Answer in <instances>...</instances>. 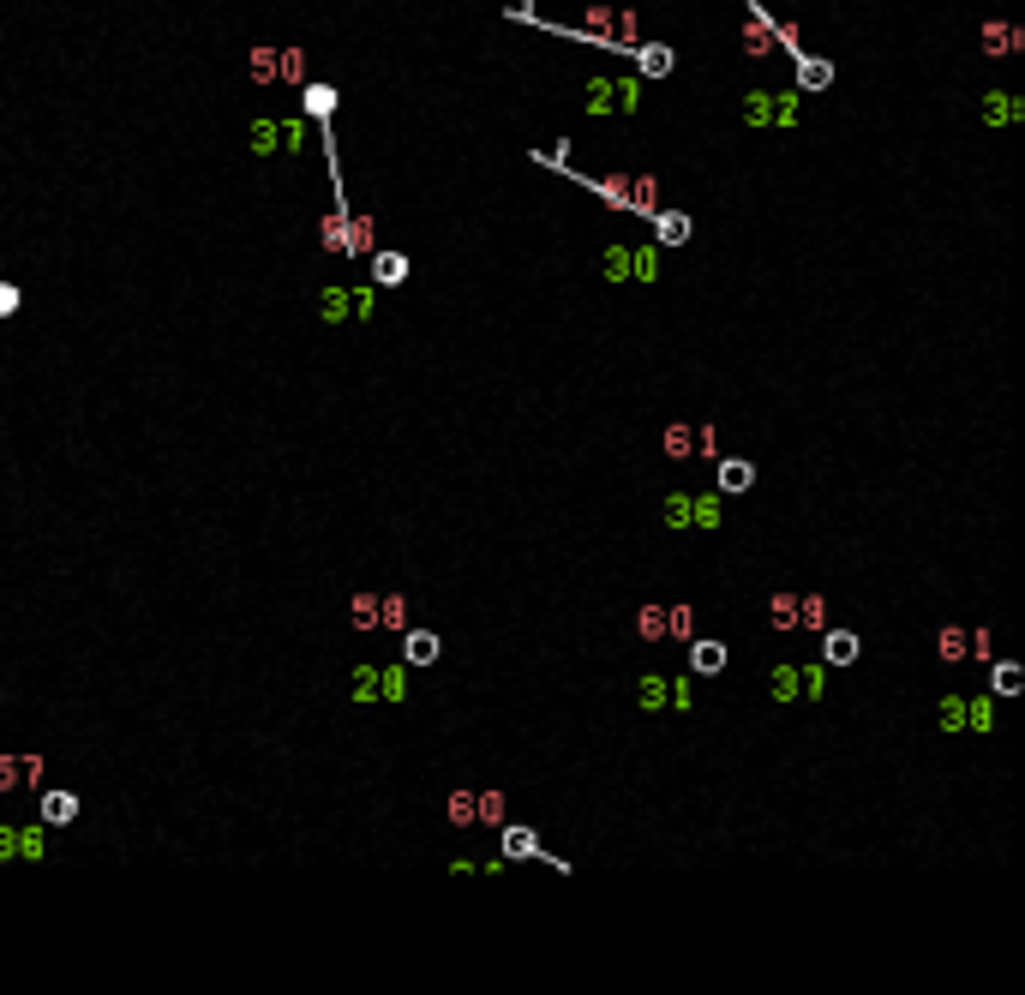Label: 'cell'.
Segmentation results:
<instances>
[{
  "label": "cell",
  "instance_id": "obj_1",
  "mask_svg": "<svg viewBox=\"0 0 1025 995\" xmlns=\"http://www.w3.org/2000/svg\"><path fill=\"white\" fill-rule=\"evenodd\" d=\"M744 120L750 126H792L798 120V96H768V90H756V96H744Z\"/></svg>",
  "mask_w": 1025,
  "mask_h": 995
},
{
  "label": "cell",
  "instance_id": "obj_2",
  "mask_svg": "<svg viewBox=\"0 0 1025 995\" xmlns=\"http://www.w3.org/2000/svg\"><path fill=\"white\" fill-rule=\"evenodd\" d=\"M396 636H402V666H438L444 660V636L438 630H408L402 624Z\"/></svg>",
  "mask_w": 1025,
  "mask_h": 995
},
{
  "label": "cell",
  "instance_id": "obj_3",
  "mask_svg": "<svg viewBox=\"0 0 1025 995\" xmlns=\"http://www.w3.org/2000/svg\"><path fill=\"white\" fill-rule=\"evenodd\" d=\"M738 42H744V54H750V60H762V54H774V42H780V24H774L762 6H750V18H744V36H738Z\"/></svg>",
  "mask_w": 1025,
  "mask_h": 995
},
{
  "label": "cell",
  "instance_id": "obj_4",
  "mask_svg": "<svg viewBox=\"0 0 1025 995\" xmlns=\"http://www.w3.org/2000/svg\"><path fill=\"white\" fill-rule=\"evenodd\" d=\"M978 48H984V54H996V60H1002V54H1020L1025 30H1020V24H1008V18H990V24L978 30Z\"/></svg>",
  "mask_w": 1025,
  "mask_h": 995
},
{
  "label": "cell",
  "instance_id": "obj_5",
  "mask_svg": "<svg viewBox=\"0 0 1025 995\" xmlns=\"http://www.w3.org/2000/svg\"><path fill=\"white\" fill-rule=\"evenodd\" d=\"M714 480H720V498H738V492H750V486H756V462H744V456H720Z\"/></svg>",
  "mask_w": 1025,
  "mask_h": 995
},
{
  "label": "cell",
  "instance_id": "obj_6",
  "mask_svg": "<svg viewBox=\"0 0 1025 995\" xmlns=\"http://www.w3.org/2000/svg\"><path fill=\"white\" fill-rule=\"evenodd\" d=\"M648 222H654V240H660V246H684V240L696 234V222H690L684 210H654Z\"/></svg>",
  "mask_w": 1025,
  "mask_h": 995
},
{
  "label": "cell",
  "instance_id": "obj_7",
  "mask_svg": "<svg viewBox=\"0 0 1025 995\" xmlns=\"http://www.w3.org/2000/svg\"><path fill=\"white\" fill-rule=\"evenodd\" d=\"M858 654H864L858 630H822V660H828V666H852Z\"/></svg>",
  "mask_w": 1025,
  "mask_h": 995
},
{
  "label": "cell",
  "instance_id": "obj_8",
  "mask_svg": "<svg viewBox=\"0 0 1025 995\" xmlns=\"http://www.w3.org/2000/svg\"><path fill=\"white\" fill-rule=\"evenodd\" d=\"M366 258H372V282H378V288H402V282H408V258H402V252H378V246H372Z\"/></svg>",
  "mask_w": 1025,
  "mask_h": 995
},
{
  "label": "cell",
  "instance_id": "obj_9",
  "mask_svg": "<svg viewBox=\"0 0 1025 995\" xmlns=\"http://www.w3.org/2000/svg\"><path fill=\"white\" fill-rule=\"evenodd\" d=\"M78 822V792H42V828H72Z\"/></svg>",
  "mask_w": 1025,
  "mask_h": 995
},
{
  "label": "cell",
  "instance_id": "obj_10",
  "mask_svg": "<svg viewBox=\"0 0 1025 995\" xmlns=\"http://www.w3.org/2000/svg\"><path fill=\"white\" fill-rule=\"evenodd\" d=\"M630 54H636V66H642V78H666V72H672V60H678L666 42H636Z\"/></svg>",
  "mask_w": 1025,
  "mask_h": 995
},
{
  "label": "cell",
  "instance_id": "obj_11",
  "mask_svg": "<svg viewBox=\"0 0 1025 995\" xmlns=\"http://www.w3.org/2000/svg\"><path fill=\"white\" fill-rule=\"evenodd\" d=\"M372 240H378V222H372V216H354V210H348V234H342V252H348V258H366V252H372Z\"/></svg>",
  "mask_w": 1025,
  "mask_h": 995
},
{
  "label": "cell",
  "instance_id": "obj_12",
  "mask_svg": "<svg viewBox=\"0 0 1025 995\" xmlns=\"http://www.w3.org/2000/svg\"><path fill=\"white\" fill-rule=\"evenodd\" d=\"M690 672L696 678H720L726 672V642H690Z\"/></svg>",
  "mask_w": 1025,
  "mask_h": 995
},
{
  "label": "cell",
  "instance_id": "obj_13",
  "mask_svg": "<svg viewBox=\"0 0 1025 995\" xmlns=\"http://www.w3.org/2000/svg\"><path fill=\"white\" fill-rule=\"evenodd\" d=\"M498 834H504V840H498L504 858H546V846L534 840V828H504V822H498Z\"/></svg>",
  "mask_w": 1025,
  "mask_h": 995
},
{
  "label": "cell",
  "instance_id": "obj_14",
  "mask_svg": "<svg viewBox=\"0 0 1025 995\" xmlns=\"http://www.w3.org/2000/svg\"><path fill=\"white\" fill-rule=\"evenodd\" d=\"M660 450H666L672 462H684V456H696V426H690V420H672V426L660 432Z\"/></svg>",
  "mask_w": 1025,
  "mask_h": 995
},
{
  "label": "cell",
  "instance_id": "obj_15",
  "mask_svg": "<svg viewBox=\"0 0 1025 995\" xmlns=\"http://www.w3.org/2000/svg\"><path fill=\"white\" fill-rule=\"evenodd\" d=\"M936 660H942V666L972 660V654H966V624H942V630H936Z\"/></svg>",
  "mask_w": 1025,
  "mask_h": 995
},
{
  "label": "cell",
  "instance_id": "obj_16",
  "mask_svg": "<svg viewBox=\"0 0 1025 995\" xmlns=\"http://www.w3.org/2000/svg\"><path fill=\"white\" fill-rule=\"evenodd\" d=\"M1025 666L1020 660H990V696H1020Z\"/></svg>",
  "mask_w": 1025,
  "mask_h": 995
},
{
  "label": "cell",
  "instance_id": "obj_17",
  "mask_svg": "<svg viewBox=\"0 0 1025 995\" xmlns=\"http://www.w3.org/2000/svg\"><path fill=\"white\" fill-rule=\"evenodd\" d=\"M798 84H804V90H828V84H834V60H822V54H798Z\"/></svg>",
  "mask_w": 1025,
  "mask_h": 995
},
{
  "label": "cell",
  "instance_id": "obj_18",
  "mask_svg": "<svg viewBox=\"0 0 1025 995\" xmlns=\"http://www.w3.org/2000/svg\"><path fill=\"white\" fill-rule=\"evenodd\" d=\"M300 90H306V114L330 126V114H336V102H342V90H336V84H300Z\"/></svg>",
  "mask_w": 1025,
  "mask_h": 995
},
{
  "label": "cell",
  "instance_id": "obj_19",
  "mask_svg": "<svg viewBox=\"0 0 1025 995\" xmlns=\"http://www.w3.org/2000/svg\"><path fill=\"white\" fill-rule=\"evenodd\" d=\"M276 144H300V126H270V120H258V126H252V150L270 156Z\"/></svg>",
  "mask_w": 1025,
  "mask_h": 995
},
{
  "label": "cell",
  "instance_id": "obj_20",
  "mask_svg": "<svg viewBox=\"0 0 1025 995\" xmlns=\"http://www.w3.org/2000/svg\"><path fill=\"white\" fill-rule=\"evenodd\" d=\"M798 630H828V600L822 594H798Z\"/></svg>",
  "mask_w": 1025,
  "mask_h": 995
},
{
  "label": "cell",
  "instance_id": "obj_21",
  "mask_svg": "<svg viewBox=\"0 0 1025 995\" xmlns=\"http://www.w3.org/2000/svg\"><path fill=\"white\" fill-rule=\"evenodd\" d=\"M276 78L282 84H306V48H276Z\"/></svg>",
  "mask_w": 1025,
  "mask_h": 995
},
{
  "label": "cell",
  "instance_id": "obj_22",
  "mask_svg": "<svg viewBox=\"0 0 1025 995\" xmlns=\"http://www.w3.org/2000/svg\"><path fill=\"white\" fill-rule=\"evenodd\" d=\"M342 234H348V204H336V210L324 216V228H318V240H324V252H342Z\"/></svg>",
  "mask_w": 1025,
  "mask_h": 995
},
{
  "label": "cell",
  "instance_id": "obj_23",
  "mask_svg": "<svg viewBox=\"0 0 1025 995\" xmlns=\"http://www.w3.org/2000/svg\"><path fill=\"white\" fill-rule=\"evenodd\" d=\"M348 624L354 630H378V594H354L348 600Z\"/></svg>",
  "mask_w": 1025,
  "mask_h": 995
},
{
  "label": "cell",
  "instance_id": "obj_24",
  "mask_svg": "<svg viewBox=\"0 0 1025 995\" xmlns=\"http://www.w3.org/2000/svg\"><path fill=\"white\" fill-rule=\"evenodd\" d=\"M408 624V600L402 594H378V630H402Z\"/></svg>",
  "mask_w": 1025,
  "mask_h": 995
},
{
  "label": "cell",
  "instance_id": "obj_25",
  "mask_svg": "<svg viewBox=\"0 0 1025 995\" xmlns=\"http://www.w3.org/2000/svg\"><path fill=\"white\" fill-rule=\"evenodd\" d=\"M768 624L774 630H798V594H774L768 600Z\"/></svg>",
  "mask_w": 1025,
  "mask_h": 995
},
{
  "label": "cell",
  "instance_id": "obj_26",
  "mask_svg": "<svg viewBox=\"0 0 1025 995\" xmlns=\"http://www.w3.org/2000/svg\"><path fill=\"white\" fill-rule=\"evenodd\" d=\"M636 636L642 642H666V606H642L636 612Z\"/></svg>",
  "mask_w": 1025,
  "mask_h": 995
},
{
  "label": "cell",
  "instance_id": "obj_27",
  "mask_svg": "<svg viewBox=\"0 0 1025 995\" xmlns=\"http://www.w3.org/2000/svg\"><path fill=\"white\" fill-rule=\"evenodd\" d=\"M696 636V612L690 606H666V642H690Z\"/></svg>",
  "mask_w": 1025,
  "mask_h": 995
},
{
  "label": "cell",
  "instance_id": "obj_28",
  "mask_svg": "<svg viewBox=\"0 0 1025 995\" xmlns=\"http://www.w3.org/2000/svg\"><path fill=\"white\" fill-rule=\"evenodd\" d=\"M474 822H486V828L504 822V792H498V786H492V792H474Z\"/></svg>",
  "mask_w": 1025,
  "mask_h": 995
},
{
  "label": "cell",
  "instance_id": "obj_29",
  "mask_svg": "<svg viewBox=\"0 0 1025 995\" xmlns=\"http://www.w3.org/2000/svg\"><path fill=\"white\" fill-rule=\"evenodd\" d=\"M42 768L36 762H18V756H0V792H18V780H36Z\"/></svg>",
  "mask_w": 1025,
  "mask_h": 995
},
{
  "label": "cell",
  "instance_id": "obj_30",
  "mask_svg": "<svg viewBox=\"0 0 1025 995\" xmlns=\"http://www.w3.org/2000/svg\"><path fill=\"white\" fill-rule=\"evenodd\" d=\"M1020 114V96H984V120H996V126H1008Z\"/></svg>",
  "mask_w": 1025,
  "mask_h": 995
},
{
  "label": "cell",
  "instance_id": "obj_31",
  "mask_svg": "<svg viewBox=\"0 0 1025 995\" xmlns=\"http://www.w3.org/2000/svg\"><path fill=\"white\" fill-rule=\"evenodd\" d=\"M690 522L696 528H720V492L714 498H690Z\"/></svg>",
  "mask_w": 1025,
  "mask_h": 995
},
{
  "label": "cell",
  "instance_id": "obj_32",
  "mask_svg": "<svg viewBox=\"0 0 1025 995\" xmlns=\"http://www.w3.org/2000/svg\"><path fill=\"white\" fill-rule=\"evenodd\" d=\"M450 822H456V828H474V792H468V786L450 792Z\"/></svg>",
  "mask_w": 1025,
  "mask_h": 995
},
{
  "label": "cell",
  "instance_id": "obj_33",
  "mask_svg": "<svg viewBox=\"0 0 1025 995\" xmlns=\"http://www.w3.org/2000/svg\"><path fill=\"white\" fill-rule=\"evenodd\" d=\"M252 84H276V48H252Z\"/></svg>",
  "mask_w": 1025,
  "mask_h": 995
},
{
  "label": "cell",
  "instance_id": "obj_34",
  "mask_svg": "<svg viewBox=\"0 0 1025 995\" xmlns=\"http://www.w3.org/2000/svg\"><path fill=\"white\" fill-rule=\"evenodd\" d=\"M666 528H690V492H666Z\"/></svg>",
  "mask_w": 1025,
  "mask_h": 995
},
{
  "label": "cell",
  "instance_id": "obj_35",
  "mask_svg": "<svg viewBox=\"0 0 1025 995\" xmlns=\"http://www.w3.org/2000/svg\"><path fill=\"white\" fill-rule=\"evenodd\" d=\"M966 726H972V732H990V726H996V708H990V696L966 702Z\"/></svg>",
  "mask_w": 1025,
  "mask_h": 995
},
{
  "label": "cell",
  "instance_id": "obj_36",
  "mask_svg": "<svg viewBox=\"0 0 1025 995\" xmlns=\"http://www.w3.org/2000/svg\"><path fill=\"white\" fill-rule=\"evenodd\" d=\"M378 684H384L378 696H390V702H402V696H408V672H402V666H390V672H378Z\"/></svg>",
  "mask_w": 1025,
  "mask_h": 995
},
{
  "label": "cell",
  "instance_id": "obj_37",
  "mask_svg": "<svg viewBox=\"0 0 1025 995\" xmlns=\"http://www.w3.org/2000/svg\"><path fill=\"white\" fill-rule=\"evenodd\" d=\"M792 696H804L798 690V666H780L774 672V702H792Z\"/></svg>",
  "mask_w": 1025,
  "mask_h": 995
},
{
  "label": "cell",
  "instance_id": "obj_38",
  "mask_svg": "<svg viewBox=\"0 0 1025 995\" xmlns=\"http://www.w3.org/2000/svg\"><path fill=\"white\" fill-rule=\"evenodd\" d=\"M630 264H636V252H630V246H612V252H606V276H612V282H618V276H630Z\"/></svg>",
  "mask_w": 1025,
  "mask_h": 995
},
{
  "label": "cell",
  "instance_id": "obj_39",
  "mask_svg": "<svg viewBox=\"0 0 1025 995\" xmlns=\"http://www.w3.org/2000/svg\"><path fill=\"white\" fill-rule=\"evenodd\" d=\"M372 696H378V672L360 666V672H354V702H372Z\"/></svg>",
  "mask_w": 1025,
  "mask_h": 995
},
{
  "label": "cell",
  "instance_id": "obj_40",
  "mask_svg": "<svg viewBox=\"0 0 1025 995\" xmlns=\"http://www.w3.org/2000/svg\"><path fill=\"white\" fill-rule=\"evenodd\" d=\"M936 720H942V732H960V726H966V702H954V696H948Z\"/></svg>",
  "mask_w": 1025,
  "mask_h": 995
},
{
  "label": "cell",
  "instance_id": "obj_41",
  "mask_svg": "<svg viewBox=\"0 0 1025 995\" xmlns=\"http://www.w3.org/2000/svg\"><path fill=\"white\" fill-rule=\"evenodd\" d=\"M642 708H666V678H642Z\"/></svg>",
  "mask_w": 1025,
  "mask_h": 995
},
{
  "label": "cell",
  "instance_id": "obj_42",
  "mask_svg": "<svg viewBox=\"0 0 1025 995\" xmlns=\"http://www.w3.org/2000/svg\"><path fill=\"white\" fill-rule=\"evenodd\" d=\"M24 306V294H18V282H0V318H12Z\"/></svg>",
  "mask_w": 1025,
  "mask_h": 995
},
{
  "label": "cell",
  "instance_id": "obj_43",
  "mask_svg": "<svg viewBox=\"0 0 1025 995\" xmlns=\"http://www.w3.org/2000/svg\"><path fill=\"white\" fill-rule=\"evenodd\" d=\"M348 312V294L342 288H324V318H342Z\"/></svg>",
  "mask_w": 1025,
  "mask_h": 995
}]
</instances>
